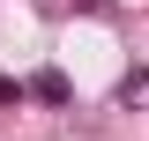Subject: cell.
<instances>
[{
	"label": "cell",
	"mask_w": 149,
	"mask_h": 141,
	"mask_svg": "<svg viewBox=\"0 0 149 141\" xmlns=\"http://www.w3.org/2000/svg\"><path fill=\"white\" fill-rule=\"evenodd\" d=\"M30 97H45V104H67V74H52V67H45V74L30 82Z\"/></svg>",
	"instance_id": "cell-1"
}]
</instances>
